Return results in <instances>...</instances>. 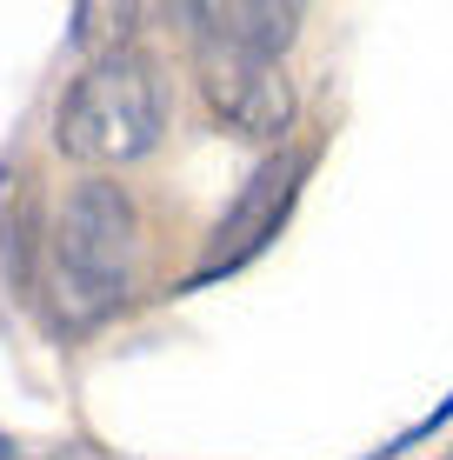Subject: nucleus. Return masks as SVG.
<instances>
[{
  "instance_id": "nucleus-1",
  "label": "nucleus",
  "mask_w": 453,
  "mask_h": 460,
  "mask_svg": "<svg viewBox=\"0 0 453 460\" xmlns=\"http://www.w3.org/2000/svg\"><path fill=\"white\" fill-rule=\"evenodd\" d=\"M140 214L120 181H81L47 234V314L60 334H93L114 321L134 280Z\"/></svg>"
},
{
  "instance_id": "nucleus-2",
  "label": "nucleus",
  "mask_w": 453,
  "mask_h": 460,
  "mask_svg": "<svg viewBox=\"0 0 453 460\" xmlns=\"http://www.w3.org/2000/svg\"><path fill=\"white\" fill-rule=\"evenodd\" d=\"M161 134H167V87L161 67L140 54L87 60V74H74L54 107V147L81 167H127L140 154H153Z\"/></svg>"
},
{
  "instance_id": "nucleus-3",
  "label": "nucleus",
  "mask_w": 453,
  "mask_h": 460,
  "mask_svg": "<svg viewBox=\"0 0 453 460\" xmlns=\"http://www.w3.org/2000/svg\"><path fill=\"white\" fill-rule=\"evenodd\" d=\"M307 167H314V154L307 147H280L267 167L254 173V181L233 194V208L213 220V234H207V253H200V267L180 280V294H194V288H213L221 274H240L254 253H267L280 241V227H287V214H293V200H301V187H307Z\"/></svg>"
},
{
  "instance_id": "nucleus-4",
  "label": "nucleus",
  "mask_w": 453,
  "mask_h": 460,
  "mask_svg": "<svg viewBox=\"0 0 453 460\" xmlns=\"http://www.w3.org/2000/svg\"><path fill=\"white\" fill-rule=\"evenodd\" d=\"M200 101L207 114L227 127L233 140H260L280 147L293 114H301V93L280 74V60H254V54H227V47H200Z\"/></svg>"
},
{
  "instance_id": "nucleus-5",
  "label": "nucleus",
  "mask_w": 453,
  "mask_h": 460,
  "mask_svg": "<svg viewBox=\"0 0 453 460\" xmlns=\"http://www.w3.org/2000/svg\"><path fill=\"white\" fill-rule=\"evenodd\" d=\"M180 13L194 21L200 47H227V54H254V60H280L307 21V7H293V0H200Z\"/></svg>"
},
{
  "instance_id": "nucleus-6",
  "label": "nucleus",
  "mask_w": 453,
  "mask_h": 460,
  "mask_svg": "<svg viewBox=\"0 0 453 460\" xmlns=\"http://www.w3.org/2000/svg\"><path fill=\"white\" fill-rule=\"evenodd\" d=\"M47 214H40V181L34 167L0 161V261H7V280L21 294H34L40 280V253H47Z\"/></svg>"
},
{
  "instance_id": "nucleus-7",
  "label": "nucleus",
  "mask_w": 453,
  "mask_h": 460,
  "mask_svg": "<svg viewBox=\"0 0 453 460\" xmlns=\"http://www.w3.org/2000/svg\"><path fill=\"white\" fill-rule=\"evenodd\" d=\"M140 13L147 7H134V0H114V7H100V0H81V7L67 13V40L74 47H87L93 60H107V54H127V40L140 34Z\"/></svg>"
},
{
  "instance_id": "nucleus-8",
  "label": "nucleus",
  "mask_w": 453,
  "mask_h": 460,
  "mask_svg": "<svg viewBox=\"0 0 453 460\" xmlns=\"http://www.w3.org/2000/svg\"><path fill=\"white\" fill-rule=\"evenodd\" d=\"M440 427H453V394H447L440 407H433V414H420V420L407 427V434H394V440H380V447H367L361 460H400V454H414L420 440H433V434H440Z\"/></svg>"
}]
</instances>
